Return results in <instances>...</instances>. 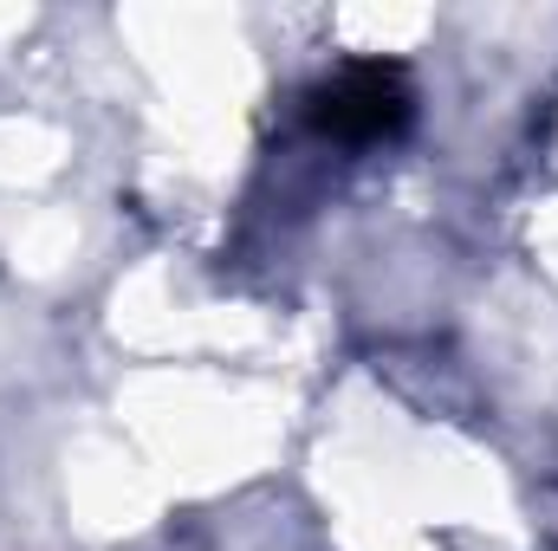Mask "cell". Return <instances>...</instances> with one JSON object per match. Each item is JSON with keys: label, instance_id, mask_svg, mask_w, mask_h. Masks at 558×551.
<instances>
[{"label": "cell", "instance_id": "cell-1", "mask_svg": "<svg viewBox=\"0 0 558 551\" xmlns=\"http://www.w3.org/2000/svg\"><path fill=\"white\" fill-rule=\"evenodd\" d=\"M410 118V91L390 65H351L318 91V124L331 137H384Z\"/></svg>", "mask_w": 558, "mask_h": 551}]
</instances>
